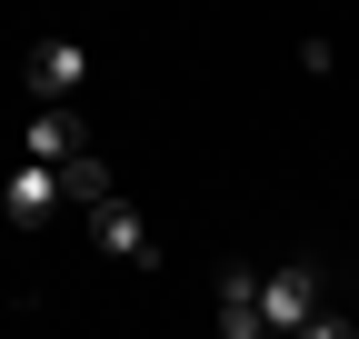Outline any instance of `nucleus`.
I'll list each match as a JSON object with an SVG mask.
<instances>
[{"label": "nucleus", "instance_id": "1", "mask_svg": "<svg viewBox=\"0 0 359 339\" xmlns=\"http://www.w3.org/2000/svg\"><path fill=\"white\" fill-rule=\"evenodd\" d=\"M320 310H330V300H320V260H290V270H269V289H259V329H269V339H299Z\"/></svg>", "mask_w": 359, "mask_h": 339}, {"label": "nucleus", "instance_id": "6", "mask_svg": "<svg viewBox=\"0 0 359 339\" xmlns=\"http://www.w3.org/2000/svg\"><path fill=\"white\" fill-rule=\"evenodd\" d=\"M80 150H90V140H80L70 110H30V160H40V170H60V160H80Z\"/></svg>", "mask_w": 359, "mask_h": 339}, {"label": "nucleus", "instance_id": "3", "mask_svg": "<svg viewBox=\"0 0 359 339\" xmlns=\"http://www.w3.org/2000/svg\"><path fill=\"white\" fill-rule=\"evenodd\" d=\"M259 289H269V279H259L250 260H219V270H210V300H219V339H269V329H259Z\"/></svg>", "mask_w": 359, "mask_h": 339}, {"label": "nucleus", "instance_id": "5", "mask_svg": "<svg viewBox=\"0 0 359 339\" xmlns=\"http://www.w3.org/2000/svg\"><path fill=\"white\" fill-rule=\"evenodd\" d=\"M60 190H70V200L90 209V220H100V209L120 200V180H110V160H100V150H80V160H60Z\"/></svg>", "mask_w": 359, "mask_h": 339}, {"label": "nucleus", "instance_id": "8", "mask_svg": "<svg viewBox=\"0 0 359 339\" xmlns=\"http://www.w3.org/2000/svg\"><path fill=\"white\" fill-rule=\"evenodd\" d=\"M299 339H359V319H349V310H320V319L299 329Z\"/></svg>", "mask_w": 359, "mask_h": 339}, {"label": "nucleus", "instance_id": "2", "mask_svg": "<svg viewBox=\"0 0 359 339\" xmlns=\"http://www.w3.org/2000/svg\"><path fill=\"white\" fill-rule=\"evenodd\" d=\"M20 80H30V100H40V110H60L80 80H90V50H80V40H30Z\"/></svg>", "mask_w": 359, "mask_h": 339}, {"label": "nucleus", "instance_id": "4", "mask_svg": "<svg viewBox=\"0 0 359 339\" xmlns=\"http://www.w3.org/2000/svg\"><path fill=\"white\" fill-rule=\"evenodd\" d=\"M60 200H70V190H60V170H40V160H20V170H11V190H0V209H11L20 230H40Z\"/></svg>", "mask_w": 359, "mask_h": 339}, {"label": "nucleus", "instance_id": "7", "mask_svg": "<svg viewBox=\"0 0 359 339\" xmlns=\"http://www.w3.org/2000/svg\"><path fill=\"white\" fill-rule=\"evenodd\" d=\"M90 240H100V249H110V260H130V270H150V230H140V220H130V209H120V200L100 209V220H90Z\"/></svg>", "mask_w": 359, "mask_h": 339}]
</instances>
